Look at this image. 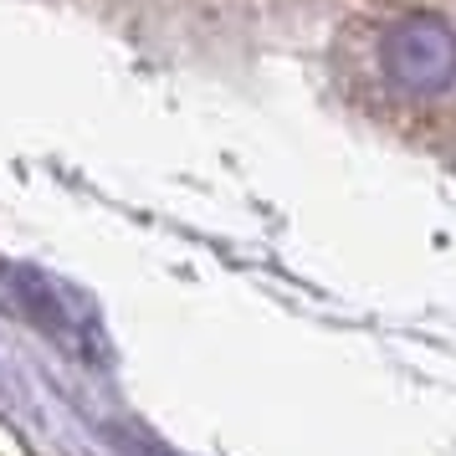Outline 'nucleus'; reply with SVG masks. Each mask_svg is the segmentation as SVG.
<instances>
[{
	"instance_id": "nucleus-1",
	"label": "nucleus",
	"mask_w": 456,
	"mask_h": 456,
	"mask_svg": "<svg viewBox=\"0 0 456 456\" xmlns=\"http://www.w3.org/2000/svg\"><path fill=\"white\" fill-rule=\"evenodd\" d=\"M11 277H16L11 288H16V297H21V308L31 313L37 329L52 333L72 359H83L93 370H108V359H113V354H108V338H103V329H98L93 308H87L77 292L62 288L57 277H46V272H37V267H16Z\"/></svg>"
}]
</instances>
